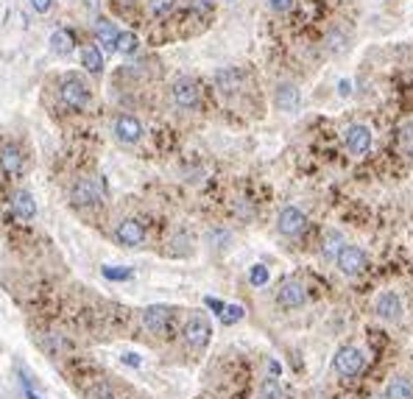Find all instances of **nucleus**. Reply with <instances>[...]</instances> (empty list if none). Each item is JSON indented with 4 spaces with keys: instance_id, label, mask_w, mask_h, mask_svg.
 Wrapping results in <instances>:
<instances>
[{
    "instance_id": "nucleus-1",
    "label": "nucleus",
    "mask_w": 413,
    "mask_h": 399,
    "mask_svg": "<svg viewBox=\"0 0 413 399\" xmlns=\"http://www.w3.org/2000/svg\"><path fill=\"white\" fill-rule=\"evenodd\" d=\"M106 198V185L101 176H81V179L73 182L70 187V204L75 209L81 207H98Z\"/></svg>"
},
{
    "instance_id": "nucleus-2",
    "label": "nucleus",
    "mask_w": 413,
    "mask_h": 399,
    "mask_svg": "<svg viewBox=\"0 0 413 399\" xmlns=\"http://www.w3.org/2000/svg\"><path fill=\"white\" fill-rule=\"evenodd\" d=\"M59 101L67 109H87V104H90V87H87V81L81 78V76H75V73L64 76L62 84H59Z\"/></svg>"
},
{
    "instance_id": "nucleus-3",
    "label": "nucleus",
    "mask_w": 413,
    "mask_h": 399,
    "mask_svg": "<svg viewBox=\"0 0 413 399\" xmlns=\"http://www.w3.org/2000/svg\"><path fill=\"white\" fill-rule=\"evenodd\" d=\"M182 338H185V343H187L190 349L201 352L206 343H210V338H213V324H210V319H206L204 313L190 316L187 324H185V330H182Z\"/></svg>"
},
{
    "instance_id": "nucleus-4",
    "label": "nucleus",
    "mask_w": 413,
    "mask_h": 399,
    "mask_svg": "<svg viewBox=\"0 0 413 399\" xmlns=\"http://www.w3.org/2000/svg\"><path fill=\"white\" fill-rule=\"evenodd\" d=\"M335 262H338V269H341V274L344 277H357V274H363L366 271V265H368V257H366V251L363 249H357V246H341L338 249V254H335Z\"/></svg>"
},
{
    "instance_id": "nucleus-5",
    "label": "nucleus",
    "mask_w": 413,
    "mask_h": 399,
    "mask_svg": "<svg viewBox=\"0 0 413 399\" xmlns=\"http://www.w3.org/2000/svg\"><path fill=\"white\" fill-rule=\"evenodd\" d=\"M115 240L123 249H140L145 243V227L140 224L137 218H123V220H117V227H115Z\"/></svg>"
},
{
    "instance_id": "nucleus-6",
    "label": "nucleus",
    "mask_w": 413,
    "mask_h": 399,
    "mask_svg": "<svg viewBox=\"0 0 413 399\" xmlns=\"http://www.w3.org/2000/svg\"><path fill=\"white\" fill-rule=\"evenodd\" d=\"M171 319H174V310L165 307V304H151L143 310V327L151 332V335H168L171 330Z\"/></svg>"
},
{
    "instance_id": "nucleus-7",
    "label": "nucleus",
    "mask_w": 413,
    "mask_h": 399,
    "mask_svg": "<svg viewBox=\"0 0 413 399\" xmlns=\"http://www.w3.org/2000/svg\"><path fill=\"white\" fill-rule=\"evenodd\" d=\"M276 304L279 307H285V310H296V307H302L305 301H307V288L299 282V280H282L279 282V288H276Z\"/></svg>"
},
{
    "instance_id": "nucleus-8",
    "label": "nucleus",
    "mask_w": 413,
    "mask_h": 399,
    "mask_svg": "<svg viewBox=\"0 0 413 399\" xmlns=\"http://www.w3.org/2000/svg\"><path fill=\"white\" fill-rule=\"evenodd\" d=\"M363 363H366V358L357 346H341L335 352V361H333V366L341 377H357L363 372Z\"/></svg>"
},
{
    "instance_id": "nucleus-9",
    "label": "nucleus",
    "mask_w": 413,
    "mask_h": 399,
    "mask_svg": "<svg viewBox=\"0 0 413 399\" xmlns=\"http://www.w3.org/2000/svg\"><path fill=\"white\" fill-rule=\"evenodd\" d=\"M112 131H115V140L123 146H137L143 140V123L134 115H117Z\"/></svg>"
},
{
    "instance_id": "nucleus-10",
    "label": "nucleus",
    "mask_w": 413,
    "mask_h": 399,
    "mask_svg": "<svg viewBox=\"0 0 413 399\" xmlns=\"http://www.w3.org/2000/svg\"><path fill=\"white\" fill-rule=\"evenodd\" d=\"M276 229L285 238H299L307 229V215L302 209H296V207H285L276 215Z\"/></svg>"
},
{
    "instance_id": "nucleus-11",
    "label": "nucleus",
    "mask_w": 413,
    "mask_h": 399,
    "mask_svg": "<svg viewBox=\"0 0 413 399\" xmlns=\"http://www.w3.org/2000/svg\"><path fill=\"white\" fill-rule=\"evenodd\" d=\"M25 170V154H23V148L17 146V143H3L0 146V173L3 176H20Z\"/></svg>"
},
{
    "instance_id": "nucleus-12",
    "label": "nucleus",
    "mask_w": 413,
    "mask_h": 399,
    "mask_svg": "<svg viewBox=\"0 0 413 399\" xmlns=\"http://www.w3.org/2000/svg\"><path fill=\"white\" fill-rule=\"evenodd\" d=\"M171 98L179 109H196L198 106V84L190 76H182L171 87Z\"/></svg>"
},
{
    "instance_id": "nucleus-13",
    "label": "nucleus",
    "mask_w": 413,
    "mask_h": 399,
    "mask_svg": "<svg viewBox=\"0 0 413 399\" xmlns=\"http://www.w3.org/2000/svg\"><path fill=\"white\" fill-rule=\"evenodd\" d=\"M9 209H12L14 220H20V224H28V220L36 218V201H34V196L25 187H17L9 196Z\"/></svg>"
},
{
    "instance_id": "nucleus-14",
    "label": "nucleus",
    "mask_w": 413,
    "mask_h": 399,
    "mask_svg": "<svg viewBox=\"0 0 413 399\" xmlns=\"http://www.w3.org/2000/svg\"><path fill=\"white\" fill-rule=\"evenodd\" d=\"M375 313H377L380 319H386V321H399V316H402V301H399V296H397L394 290H383V293L377 296V301H375Z\"/></svg>"
},
{
    "instance_id": "nucleus-15",
    "label": "nucleus",
    "mask_w": 413,
    "mask_h": 399,
    "mask_svg": "<svg viewBox=\"0 0 413 399\" xmlns=\"http://www.w3.org/2000/svg\"><path fill=\"white\" fill-rule=\"evenodd\" d=\"M344 137H346V148L352 154H366L371 148V128L363 123H352Z\"/></svg>"
},
{
    "instance_id": "nucleus-16",
    "label": "nucleus",
    "mask_w": 413,
    "mask_h": 399,
    "mask_svg": "<svg viewBox=\"0 0 413 399\" xmlns=\"http://www.w3.org/2000/svg\"><path fill=\"white\" fill-rule=\"evenodd\" d=\"M51 51H54L56 56H70V54L75 51V36H73L67 28L54 31V36H51Z\"/></svg>"
},
{
    "instance_id": "nucleus-17",
    "label": "nucleus",
    "mask_w": 413,
    "mask_h": 399,
    "mask_svg": "<svg viewBox=\"0 0 413 399\" xmlns=\"http://www.w3.org/2000/svg\"><path fill=\"white\" fill-rule=\"evenodd\" d=\"M276 106L282 112H294L299 106V90L294 84H279L276 87Z\"/></svg>"
},
{
    "instance_id": "nucleus-18",
    "label": "nucleus",
    "mask_w": 413,
    "mask_h": 399,
    "mask_svg": "<svg viewBox=\"0 0 413 399\" xmlns=\"http://www.w3.org/2000/svg\"><path fill=\"white\" fill-rule=\"evenodd\" d=\"M117 28H115V23L112 20H98V25H95V36H98V42L106 48V51H115V45H117Z\"/></svg>"
},
{
    "instance_id": "nucleus-19",
    "label": "nucleus",
    "mask_w": 413,
    "mask_h": 399,
    "mask_svg": "<svg viewBox=\"0 0 413 399\" xmlns=\"http://www.w3.org/2000/svg\"><path fill=\"white\" fill-rule=\"evenodd\" d=\"M386 399H413V383L408 377H394L386 385Z\"/></svg>"
},
{
    "instance_id": "nucleus-20",
    "label": "nucleus",
    "mask_w": 413,
    "mask_h": 399,
    "mask_svg": "<svg viewBox=\"0 0 413 399\" xmlns=\"http://www.w3.org/2000/svg\"><path fill=\"white\" fill-rule=\"evenodd\" d=\"M81 65H84L87 73L98 76V73L104 70V56H101V51H98L95 45H87L84 51H81Z\"/></svg>"
},
{
    "instance_id": "nucleus-21",
    "label": "nucleus",
    "mask_w": 413,
    "mask_h": 399,
    "mask_svg": "<svg viewBox=\"0 0 413 399\" xmlns=\"http://www.w3.org/2000/svg\"><path fill=\"white\" fill-rule=\"evenodd\" d=\"M257 399H285V388L276 377H266L257 385Z\"/></svg>"
},
{
    "instance_id": "nucleus-22",
    "label": "nucleus",
    "mask_w": 413,
    "mask_h": 399,
    "mask_svg": "<svg viewBox=\"0 0 413 399\" xmlns=\"http://www.w3.org/2000/svg\"><path fill=\"white\" fill-rule=\"evenodd\" d=\"M215 84L221 87V93H237V87H240V73L237 70H221L215 76Z\"/></svg>"
},
{
    "instance_id": "nucleus-23",
    "label": "nucleus",
    "mask_w": 413,
    "mask_h": 399,
    "mask_svg": "<svg viewBox=\"0 0 413 399\" xmlns=\"http://www.w3.org/2000/svg\"><path fill=\"white\" fill-rule=\"evenodd\" d=\"M101 274L109 280V282H126L134 277V271L129 269V265H104Z\"/></svg>"
},
{
    "instance_id": "nucleus-24",
    "label": "nucleus",
    "mask_w": 413,
    "mask_h": 399,
    "mask_svg": "<svg viewBox=\"0 0 413 399\" xmlns=\"http://www.w3.org/2000/svg\"><path fill=\"white\" fill-rule=\"evenodd\" d=\"M137 45H140V42H137V36H134L132 31H120V34H117V45H115V51L132 56V54L137 51Z\"/></svg>"
},
{
    "instance_id": "nucleus-25",
    "label": "nucleus",
    "mask_w": 413,
    "mask_h": 399,
    "mask_svg": "<svg viewBox=\"0 0 413 399\" xmlns=\"http://www.w3.org/2000/svg\"><path fill=\"white\" fill-rule=\"evenodd\" d=\"M243 316H246V310H243L240 304H226V307H224V313H221L218 319H221V321L229 327V324H237Z\"/></svg>"
},
{
    "instance_id": "nucleus-26",
    "label": "nucleus",
    "mask_w": 413,
    "mask_h": 399,
    "mask_svg": "<svg viewBox=\"0 0 413 399\" xmlns=\"http://www.w3.org/2000/svg\"><path fill=\"white\" fill-rule=\"evenodd\" d=\"M249 282L255 288H263L268 282V269H266L263 262H257V265H252V269H249Z\"/></svg>"
},
{
    "instance_id": "nucleus-27",
    "label": "nucleus",
    "mask_w": 413,
    "mask_h": 399,
    "mask_svg": "<svg viewBox=\"0 0 413 399\" xmlns=\"http://www.w3.org/2000/svg\"><path fill=\"white\" fill-rule=\"evenodd\" d=\"M174 3H176V0H145V6H148V12H151L154 17L168 14V12L174 9Z\"/></svg>"
},
{
    "instance_id": "nucleus-28",
    "label": "nucleus",
    "mask_w": 413,
    "mask_h": 399,
    "mask_svg": "<svg viewBox=\"0 0 413 399\" xmlns=\"http://www.w3.org/2000/svg\"><path fill=\"white\" fill-rule=\"evenodd\" d=\"M402 146H405V154L413 159V120L405 123V128H402Z\"/></svg>"
},
{
    "instance_id": "nucleus-29",
    "label": "nucleus",
    "mask_w": 413,
    "mask_h": 399,
    "mask_svg": "<svg viewBox=\"0 0 413 399\" xmlns=\"http://www.w3.org/2000/svg\"><path fill=\"white\" fill-rule=\"evenodd\" d=\"M31 6H34V12H39V14H48L51 6H54V0H31Z\"/></svg>"
},
{
    "instance_id": "nucleus-30",
    "label": "nucleus",
    "mask_w": 413,
    "mask_h": 399,
    "mask_svg": "<svg viewBox=\"0 0 413 399\" xmlns=\"http://www.w3.org/2000/svg\"><path fill=\"white\" fill-rule=\"evenodd\" d=\"M204 304H206V307H210V310H213V313H215V316H221V313H224V307H226L224 301H218V299H213V296H206V299H204Z\"/></svg>"
},
{
    "instance_id": "nucleus-31",
    "label": "nucleus",
    "mask_w": 413,
    "mask_h": 399,
    "mask_svg": "<svg viewBox=\"0 0 413 399\" xmlns=\"http://www.w3.org/2000/svg\"><path fill=\"white\" fill-rule=\"evenodd\" d=\"M23 396H25V399H43V396H39V394L34 391V385H31V380H28V377H23Z\"/></svg>"
},
{
    "instance_id": "nucleus-32",
    "label": "nucleus",
    "mask_w": 413,
    "mask_h": 399,
    "mask_svg": "<svg viewBox=\"0 0 413 399\" xmlns=\"http://www.w3.org/2000/svg\"><path fill=\"white\" fill-rule=\"evenodd\" d=\"M294 3H296V0H271V9L274 12H287Z\"/></svg>"
},
{
    "instance_id": "nucleus-33",
    "label": "nucleus",
    "mask_w": 413,
    "mask_h": 399,
    "mask_svg": "<svg viewBox=\"0 0 413 399\" xmlns=\"http://www.w3.org/2000/svg\"><path fill=\"white\" fill-rule=\"evenodd\" d=\"M123 363H126V366H140V354H134V352H126V354H123Z\"/></svg>"
},
{
    "instance_id": "nucleus-34",
    "label": "nucleus",
    "mask_w": 413,
    "mask_h": 399,
    "mask_svg": "<svg viewBox=\"0 0 413 399\" xmlns=\"http://www.w3.org/2000/svg\"><path fill=\"white\" fill-rule=\"evenodd\" d=\"M268 372H271V377H276V374H282V366L276 361H268Z\"/></svg>"
},
{
    "instance_id": "nucleus-35",
    "label": "nucleus",
    "mask_w": 413,
    "mask_h": 399,
    "mask_svg": "<svg viewBox=\"0 0 413 399\" xmlns=\"http://www.w3.org/2000/svg\"><path fill=\"white\" fill-rule=\"evenodd\" d=\"M338 93H341V95H349V93H352V84H349V81H341V84H338Z\"/></svg>"
},
{
    "instance_id": "nucleus-36",
    "label": "nucleus",
    "mask_w": 413,
    "mask_h": 399,
    "mask_svg": "<svg viewBox=\"0 0 413 399\" xmlns=\"http://www.w3.org/2000/svg\"><path fill=\"white\" fill-rule=\"evenodd\" d=\"M115 3H117V6H132L134 0H115Z\"/></svg>"
}]
</instances>
